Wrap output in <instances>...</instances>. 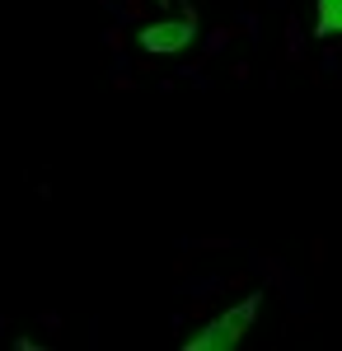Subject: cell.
Segmentation results:
<instances>
[{"instance_id": "6da1fadb", "label": "cell", "mask_w": 342, "mask_h": 351, "mask_svg": "<svg viewBox=\"0 0 342 351\" xmlns=\"http://www.w3.org/2000/svg\"><path fill=\"white\" fill-rule=\"evenodd\" d=\"M258 309H263V295H244L239 304H230L225 314H216L202 332H192V337L183 342V351H235L239 342L249 337Z\"/></svg>"}, {"instance_id": "7a4b0ae2", "label": "cell", "mask_w": 342, "mask_h": 351, "mask_svg": "<svg viewBox=\"0 0 342 351\" xmlns=\"http://www.w3.org/2000/svg\"><path fill=\"white\" fill-rule=\"evenodd\" d=\"M192 33H197V19L192 14H179V19H159V24H146L141 28V47L146 52H183L187 43H192Z\"/></svg>"}, {"instance_id": "3957f363", "label": "cell", "mask_w": 342, "mask_h": 351, "mask_svg": "<svg viewBox=\"0 0 342 351\" xmlns=\"http://www.w3.org/2000/svg\"><path fill=\"white\" fill-rule=\"evenodd\" d=\"M315 33H319V38L342 33V0H319V5H315Z\"/></svg>"}, {"instance_id": "277c9868", "label": "cell", "mask_w": 342, "mask_h": 351, "mask_svg": "<svg viewBox=\"0 0 342 351\" xmlns=\"http://www.w3.org/2000/svg\"><path fill=\"white\" fill-rule=\"evenodd\" d=\"M155 5H169V0H155Z\"/></svg>"}]
</instances>
